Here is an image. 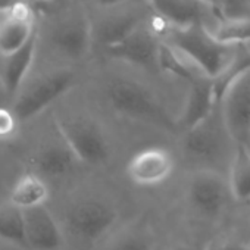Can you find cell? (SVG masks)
Segmentation results:
<instances>
[{
	"label": "cell",
	"mask_w": 250,
	"mask_h": 250,
	"mask_svg": "<svg viewBox=\"0 0 250 250\" xmlns=\"http://www.w3.org/2000/svg\"><path fill=\"white\" fill-rule=\"evenodd\" d=\"M218 110L234 145L250 139V47L243 49L234 65L213 81Z\"/></svg>",
	"instance_id": "obj_1"
},
{
	"label": "cell",
	"mask_w": 250,
	"mask_h": 250,
	"mask_svg": "<svg viewBox=\"0 0 250 250\" xmlns=\"http://www.w3.org/2000/svg\"><path fill=\"white\" fill-rule=\"evenodd\" d=\"M161 42L175 49L199 74L212 81L222 77L244 49L218 43L200 24L181 28L168 25Z\"/></svg>",
	"instance_id": "obj_2"
},
{
	"label": "cell",
	"mask_w": 250,
	"mask_h": 250,
	"mask_svg": "<svg viewBox=\"0 0 250 250\" xmlns=\"http://www.w3.org/2000/svg\"><path fill=\"white\" fill-rule=\"evenodd\" d=\"M106 100L121 116L168 133L177 131L175 118L169 115L156 94L137 80L113 77L106 84Z\"/></svg>",
	"instance_id": "obj_3"
},
{
	"label": "cell",
	"mask_w": 250,
	"mask_h": 250,
	"mask_svg": "<svg viewBox=\"0 0 250 250\" xmlns=\"http://www.w3.org/2000/svg\"><path fill=\"white\" fill-rule=\"evenodd\" d=\"M59 137L80 164L100 165L109 158V143L100 125L83 115L55 118Z\"/></svg>",
	"instance_id": "obj_4"
},
{
	"label": "cell",
	"mask_w": 250,
	"mask_h": 250,
	"mask_svg": "<svg viewBox=\"0 0 250 250\" xmlns=\"http://www.w3.org/2000/svg\"><path fill=\"white\" fill-rule=\"evenodd\" d=\"M75 85V74L69 69L52 71L27 87L15 100L12 112L18 122H27L46 110L53 102Z\"/></svg>",
	"instance_id": "obj_5"
},
{
	"label": "cell",
	"mask_w": 250,
	"mask_h": 250,
	"mask_svg": "<svg viewBox=\"0 0 250 250\" xmlns=\"http://www.w3.org/2000/svg\"><path fill=\"white\" fill-rule=\"evenodd\" d=\"M118 210L102 199L87 197L69 206L66 210L68 229L81 241L94 243L102 238L116 222Z\"/></svg>",
	"instance_id": "obj_6"
},
{
	"label": "cell",
	"mask_w": 250,
	"mask_h": 250,
	"mask_svg": "<svg viewBox=\"0 0 250 250\" xmlns=\"http://www.w3.org/2000/svg\"><path fill=\"white\" fill-rule=\"evenodd\" d=\"M229 196L227 178L215 169H197L188 180V202L191 208L203 218L215 219L221 216Z\"/></svg>",
	"instance_id": "obj_7"
},
{
	"label": "cell",
	"mask_w": 250,
	"mask_h": 250,
	"mask_svg": "<svg viewBox=\"0 0 250 250\" xmlns=\"http://www.w3.org/2000/svg\"><path fill=\"white\" fill-rule=\"evenodd\" d=\"M227 142L231 143V139L224 128L218 107L208 119L183 134L184 152L200 162L219 161L225 155Z\"/></svg>",
	"instance_id": "obj_8"
},
{
	"label": "cell",
	"mask_w": 250,
	"mask_h": 250,
	"mask_svg": "<svg viewBox=\"0 0 250 250\" xmlns=\"http://www.w3.org/2000/svg\"><path fill=\"white\" fill-rule=\"evenodd\" d=\"M161 39L150 27V21H143L127 39L116 46L106 49V52L125 63L145 69H158Z\"/></svg>",
	"instance_id": "obj_9"
},
{
	"label": "cell",
	"mask_w": 250,
	"mask_h": 250,
	"mask_svg": "<svg viewBox=\"0 0 250 250\" xmlns=\"http://www.w3.org/2000/svg\"><path fill=\"white\" fill-rule=\"evenodd\" d=\"M93 40V25L85 14H71L52 30L53 47L58 53L72 61L85 58Z\"/></svg>",
	"instance_id": "obj_10"
},
{
	"label": "cell",
	"mask_w": 250,
	"mask_h": 250,
	"mask_svg": "<svg viewBox=\"0 0 250 250\" xmlns=\"http://www.w3.org/2000/svg\"><path fill=\"white\" fill-rule=\"evenodd\" d=\"M36 9L25 3H18L0 12V56L6 58L37 33Z\"/></svg>",
	"instance_id": "obj_11"
},
{
	"label": "cell",
	"mask_w": 250,
	"mask_h": 250,
	"mask_svg": "<svg viewBox=\"0 0 250 250\" xmlns=\"http://www.w3.org/2000/svg\"><path fill=\"white\" fill-rule=\"evenodd\" d=\"M175 161L169 150L164 147H146L137 152L127 164L128 178L143 187L165 183L174 172Z\"/></svg>",
	"instance_id": "obj_12"
},
{
	"label": "cell",
	"mask_w": 250,
	"mask_h": 250,
	"mask_svg": "<svg viewBox=\"0 0 250 250\" xmlns=\"http://www.w3.org/2000/svg\"><path fill=\"white\" fill-rule=\"evenodd\" d=\"M216 107L218 102L215 97L213 81L203 75L194 77L188 81V91L184 106L178 118H175L177 130H181L183 134L190 131L196 125L208 119Z\"/></svg>",
	"instance_id": "obj_13"
},
{
	"label": "cell",
	"mask_w": 250,
	"mask_h": 250,
	"mask_svg": "<svg viewBox=\"0 0 250 250\" xmlns=\"http://www.w3.org/2000/svg\"><path fill=\"white\" fill-rule=\"evenodd\" d=\"M22 218L25 246L33 250H58L62 246V231L46 205L22 210Z\"/></svg>",
	"instance_id": "obj_14"
},
{
	"label": "cell",
	"mask_w": 250,
	"mask_h": 250,
	"mask_svg": "<svg viewBox=\"0 0 250 250\" xmlns=\"http://www.w3.org/2000/svg\"><path fill=\"white\" fill-rule=\"evenodd\" d=\"M200 25L224 46L250 47V17H222L210 9Z\"/></svg>",
	"instance_id": "obj_15"
},
{
	"label": "cell",
	"mask_w": 250,
	"mask_h": 250,
	"mask_svg": "<svg viewBox=\"0 0 250 250\" xmlns=\"http://www.w3.org/2000/svg\"><path fill=\"white\" fill-rule=\"evenodd\" d=\"M78 161L59 137V140H52L37 149L31 159L36 175L47 178H61L68 175Z\"/></svg>",
	"instance_id": "obj_16"
},
{
	"label": "cell",
	"mask_w": 250,
	"mask_h": 250,
	"mask_svg": "<svg viewBox=\"0 0 250 250\" xmlns=\"http://www.w3.org/2000/svg\"><path fill=\"white\" fill-rule=\"evenodd\" d=\"M37 46H39V31L20 50L3 58L5 61L2 65V72H0V87H2V90L6 94L15 96L20 93L34 63Z\"/></svg>",
	"instance_id": "obj_17"
},
{
	"label": "cell",
	"mask_w": 250,
	"mask_h": 250,
	"mask_svg": "<svg viewBox=\"0 0 250 250\" xmlns=\"http://www.w3.org/2000/svg\"><path fill=\"white\" fill-rule=\"evenodd\" d=\"M155 17L171 27H188L200 24L210 11L199 0H149Z\"/></svg>",
	"instance_id": "obj_18"
},
{
	"label": "cell",
	"mask_w": 250,
	"mask_h": 250,
	"mask_svg": "<svg viewBox=\"0 0 250 250\" xmlns=\"http://www.w3.org/2000/svg\"><path fill=\"white\" fill-rule=\"evenodd\" d=\"M143 21V15L137 11L113 12L96 27V31H93V39L103 44L104 49H110L124 39H127Z\"/></svg>",
	"instance_id": "obj_19"
},
{
	"label": "cell",
	"mask_w": 250,
	"mask_h": 250,
	"mask_svg": "<svg viewBox=\"0 0 250 250\" xmlns=\"http://www.w3.org/2000/svg\"><path fill=\"white\" fill-rule=\"evenodd\" d=\"M227 183L234 200L250 202V150L247 146L234 145Z\"/></svg>",
	"instance_id": "obj_20"
},
{
	"label": "cell",
	"mask_w": 250,
	"mask_h": 250,
	"mask_svg": "<svg viewBox=\"0 0 250 250\" xmlns=\"http://www.w3.org/2000/svg\"><path fill=\"white\" fill-rule=\"evenodd\" d=\"M49 196H50V191L44 178L33 172H28L20 177L15 186L12 187L9 202H11V206L20 210H25V209L46 205Z\"/></svg>",
	"instance_id": "obj_21"
},
{
	"label": "cell",
	"mask_w": 250,
	"mask_h": 250,
	"mask_svg": "<svg viewBox=\"0 0 250 250\" xmlns=\"http://www.w3.org/2000/svg\"><path fill=\"white\" fill-rule=\"evenodd\" d=\"M0 240L25 246L22 210L14 206L0 210Z\"/></svg>",
	"instance_id": "obj_22"
},
{
	"label": "cell",
	"mask_w": 250,
	"mask_h": 250,
	"mask_svg": "<svg viewBox=\"0 0 250 250\" xmlns=\"http://www.w3.org/2000/svg\"><path fill=\"white\" fill-rule=\"evenodd\" d=\"M106 250H155V247L152 237L146 231L133 228L121 232Z\"/></svg>",
	"instance_id": "obj_23"
},
{
	"label": "cell",
	"mask_w": 250,
	"mask_h": 250,
	"mask_svg": "<svg viewBox=\"0 0 250 250\" xmlns=\"http://www.w3.org/2000/svg\"><path fill=\"white\" fill-rule=\"evenodd\" d=\"M18 119L14 112L6 107H0V139H9L17 133Z\"/></svg>",
	"instance_id": "obj_24"
},
{
	"label": "cell",
	"mask_w": 250,
	"mask_h": 250,
	"mask_svg": "<svg viewBox=\"0 0 250 250\" xmlns=\"http://www.w3.org/2000/svg\"><path fill=\"white\" fill-rule=\"evenodd\" d=\"M93 3L99 8V9H103V11H115V9H121L125 3H127V0H93Z\"/></svg>",
	"instance_id": "obj_25"
},
{
	"label": "cell",
	"mask_w": 250,
	"mask_h": 250,
	"mask_svg": "<svg viewBox=\"0 0 250 250\" xmlns=\"http://www.w3.org/2000/svg\"><path fill=\"white\" fill-rule=\"evenodd\" d=\"M199 2L202 5H205L206 8H209V9H212V11H215V12H218L221 15V11H222L225 0H199Z\"/></svg>",
	"instance_id": "obj_26"
},
{
	"label": "cell",
	"mask_w": 250,
	"mask_h": 250,
	"mask_svg": "<svg viewBox=\"0 0 250 250\" xmlns=\"http://www.w3.org/2000/svg\"><path fill=\"white\" fill-rule=\"evenodd\" d=\"M174 250H210L209 247H199V246H190V244H181L177 246Z\"/></svg>",
	"instance_id": "obj_27"
},
{
	"label": "cell",
	"mask_w": 250,
	"mask_h": 250,
	"mask_svg": "<svg viewBox=\"0 0 250 250\" xmlns=\"http://www.w3.org/2000/svg\"><path fill=\"white\" fill-rule=\"evenodd\" d=\"M40 2H43V3H46V5H49L50 2H53V0H40Z\"/></svg>",
	"instance_id": "obj_28"
},
{
	"label": "cell",
	"mask_w": 250,
	"mask_h": 250,
	"mask_svg": "<svg viewBox=\"0 0 250 250\" xmlns=\"http://www.w3.org/2000/svg\"><path fill=\"white\" fill-rule=\"evenodd\" d=\"M247 147H249V150H250V139H249V142H247V145H246Z\"/></svg>",
	"instance_id": "obj_29"
}]
</instances>
